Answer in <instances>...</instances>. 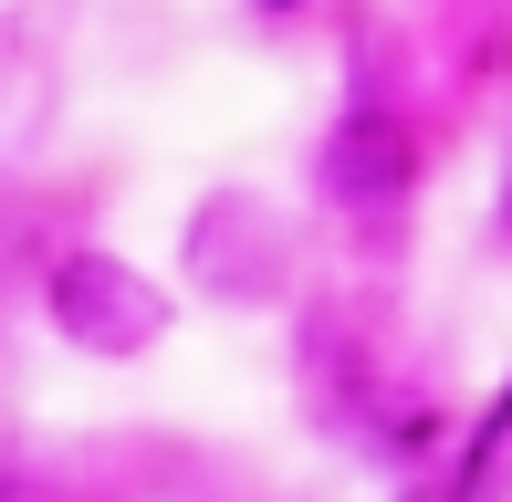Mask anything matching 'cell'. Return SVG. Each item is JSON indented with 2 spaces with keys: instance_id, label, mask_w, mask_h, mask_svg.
I'll return each instance as SVG.
<instances>
[{
  "instance_id": "6da1fadb",
  "label": "cell",
  "mask_w": 512,
  "mask_h": 502,
  "mask_svg": "<svg viewBox=\"0 0 512 502\" xmlns=\"http://www.w3.org/2000/svg\"><path fill=\"white\" fill-rule=\"evenodd\" d=\"M42 304H53V325L74 335L84 356H147L157 335H168V293L136 262H115V251H63Z\"/></svg>"
},
{
  "instance_id": "7a4b0ae2",
  "label": "cell",
  "mask_w": 512,
  "mask_h": 502,
  "mask_svg": "<svg viewBox=\"0 0 512 502\" xmlns=\"http://www.w3.org/2000/svg\"><path fill=\"white\" fill-rule=\"evenodd\" d=\"M408 168H418V136L398 116H345L335 147H324V189H335L345 210H387V199H408Z\"/></svg>"
}]
</instances>
